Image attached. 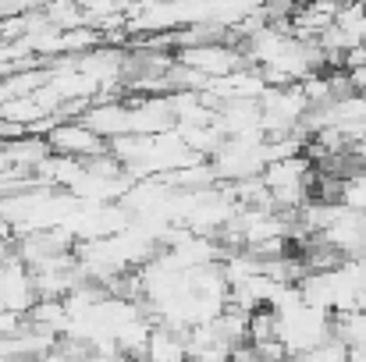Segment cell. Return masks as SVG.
Here are the masks:
<instances>
[{
    "instance_id": "obj_1",
    "label": "cell",
    "mask_w": 366,
    "mask_h": 362,
    "mask_svg": "<svg viewBox=\"0 0 366 362\" xmlns=\"http://www.w3.org/2000/svg\"><path fill=\"white\" fill-rule=\"evenodd\" d=\"M46 142H50V149H54V153L79 156V160H86V156H93V153H100V149H107V146H111L100 131H93L82 118L57 121V124L46 131Z\"/></svg>"
},
{
    "instance_id": "obj_5",
    "label": "cell",
    "mask_w": 366,
    "mask_h": 362,
    "mask_svg": "<svg viewBox=\"0 0 366 362\" xmlns=\"http://www.w3.org/2000/svg\"><path fill=\"white\" fill-rule=\"evenodd\" d=\"M0 43H7V36H4V18H0Z\"/></svg>"
},
{
    "instance_id": "obj_3",
    "label": "cell",
    "mask_w": 366,
    "mask_h": 362,
    "mask_svg": "<svg viewBox=\"0 0 366 362\" xmlns=\"http://www.w3.org/2000/svg\"><path fill=\"white\" fill-rule=\"evenodd\" d=\"M82 121L111 142V139H118V135H128V104H124V100H107V104L93 100V104L86 107Z\"/></svg>"
},
{
    "instance_id": "obj_2",
    "label": "cell",
    "mask_w": 366,
    "mask_h": 362,
    "mask_svg": "<svg viewBox=\"0 0 366 362\" xmlns=\"http://www.w3.org/2000/svg\"><path fill=\"white\" fill-rule=\"evenodd\" d=\"M178 61L189 64V68L207 71L210 79L232 75V71H239V64H242V57H239L235 50L221 46V43H196V46H185V50L178 54Z\"/></svg>"
},
{
    "instance_id": "obj_4",
    "label": "cell",
    "mask_w": 366,
    "mask_h": 362,
    "mask_svg": "<svg viewBox=\"0 0 366 362\" xmlns=\"http://www.w3.org/2000/svg\"><path fill=\"white\" fill-rule=\"evenodd\" d=\"M43 14L50 18L54 29H79V25H89L86 11L79 7V0H46L43 4Z\"/></svg>"
}]
</instances>
